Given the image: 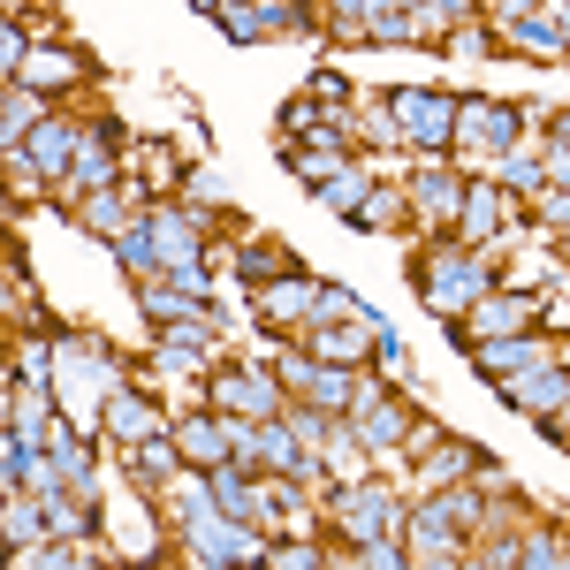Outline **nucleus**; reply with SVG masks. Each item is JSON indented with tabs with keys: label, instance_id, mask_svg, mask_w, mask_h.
Listing matches in <instances>:
<instances>
[{
	"label": "nucleus",
	"instance_id": "19",
	"mask_svg": "<svg viewBox=\"0 0 570 570\" xmlns=\"http://www.w3.org/2000/svg\"><path fill=\"white\" fill-rule=\"evenodd\" d=\"M518 563H570V548H563V540H548V532H540V540H525V548H518Z\"/></svg>",
	"mask_w": 570,
	"mask_h": 570
},
{
	"label": "nucleus",
	"instance_id": "7",
	"mask_svg": "<svg viewBox=\"0 0 570 570\" xmlns=\"http://www.w3.org/2000/svg\"><path fill=\"white\" fill-rule=\"evenodd\" d=\"M411 548H419L426 563H449V556H456V518H449V502L419 510V525H411Z\"/></svg>",
	"mask_w": 570,
	"mask_h": 570
},
{
	"label": "nucleus",
	"instance_id": "13",
	"mask_svg": "<svg viewBox=\"0 0 570 570\" xmlns=\"http://www.w3.org/2000/svg\"><path fill=\"white\" fill-rule=\"evenodd\" d=\"M259 305L274 312V320H297V312H320V282H297V274H289L282 289H266Z\"/></svg>",
	"mask_w": 570,
	"mask_h": 570
},
{
	"label": "nucleus",
	"instance_id": "23",
	"mask_svg": "<svg viewBox=\"0 0 570 570\" xmlns=\"http://www.w3.org/2000/svg\"><path fill=\"white\" fill-rule=\"evenodd\" d=\"M502 183H518V190H532V183H540V168H532V160H502Z\"/></svg>",
	"mask_w": 570,
	"mask_h": 570
},
{
	"label": "nucleus",
	"instance_id": "9",
	"mask_svg": "<svg viewBox=\"0 0 570 570\" xmlns=\"http://www.w3.org/2000/svg\"><path fill=\"white\" fill-rule=\"evenodd\" d=\"M107 426H115L122 441H153V434H160V419H153V403H137L130 389H115V395H107Z\"/></svg>",
	"mask_w": 570,
	"mask_h": 570
},
{
	"label": "nucleus",
	"instance_id": "12",
	"mask_svg": "<svg viewBox=\"0 0 570 570\" xmlns=\"http://www.w3.org/2000/svg\"><path fill=\"white\" fill-rule=\"evenodd\" d=\"M464 115H472V137H487V145H510V137H518V107H494V99H464Z\"/></svg>",
	"mask_w": 570,
	"mask_h": 570
},
{
	"label": "nucleus",
	"instance_id": "10",
	"mask_svg": "<svg viewBox=\"0 0 570 570\" xmlns=\"http://www.w3.org/2000/svg\"><path fill=\"white\" fill-rule=\"evenodd\" d=\"M357 441H365V449H395V441H403V411L365 395V403H357Z\"/></svg>",
	"mask_w": 570,
	"mask_h": 570
},
{
	"label": "nucleus",
	"instance_id": "14",
	"mask_svg": "<svg viewBox=\"0 0 570 570\" xmlns=\"http://www.w3.org/2000/svg\"><path fill=\"white\" fill-rule=\"evenodd\" d=\"M176 449L190 456V464H220V456H228V434H220V426H206V419H190V426L176 434Z\"/></svg>",
	"mask_w": 570,
	"mask_h": 570
},
{
	"label": "nucleus",
	"instance_id": "8",
	"mask_svg": "<svg viewBox=\"0 0 570 570\" xmlns=\"http://www.w3.org/2000/svg\"><path fill=\"white\" fill-rule=\"evenodd\" d=\"M289 381L312 395V411H351V403H357L351 381H343V373H320V365H289Z\"/></svg>",
	"mask_w": 570,
	"mask_h": 570
},
{
	"label": "nucleus",
	"instance_id": "16",
	"mask_svg": "<svg viewBox=\"0 0 570 570\" xmlns=\"http://www.w3.org/2000/svg\"><path fill=\"white\" fill-rule=\"evenodd\" d=\"M31 160H39V168H61V160H77V137L61 130V122H39V130H31Z\"/></svg>",
	"mask_w": 570,
	"mask_h": 570
},
{
	"label": "nucleus",
	"instance_id": "22",
	"mask_svg": "<svg viewBox=\"0 0 570 570\" xmlns=\"http://www.w3.org/2000/svg\"><path fill=\"white\" fill-rule=\"evenodd\" d=\"M39 510H8V540H16V548H23V540H39Z\"/></svg>",
	"mask_w": 570,
	"mask_h": 570
},
{
	"label": "nucleus",
	"instance_id": "3",
	"mask_svg": "<svg viewBox=\"0 0 570 570\" xmlns=\"http://www.w3.org/2000/svg\"><path fill=\"white\" fill-rule=\"evenodd\" d=\"M480 266L472 259H449V266H426V305L434 312H464V297H480Z\"/></svg>",
	"mask_w": 570,
	"mask_h": 570
},
{
	"label": "nucleus",
	"instance_id": "18",
	"mask_svg": "<svg viewBox=\"0 0 570 570\" xmlns=\"http://www.w3.org/2000/svg\"><path fill=\"white\" fill-rule=\"evenodd\" d=\"M419 198H426V214H441V206L456 214V183L449 176H419Z\"/></svg>",
	"mask_w": 570,
	"mask_h": 570
},
{
	"label": "nucleus",
	"instance_id": "1",
	"mask_svg": "<svg viewBox=\"0 0 570 570\" xmlns=\"http://www.w3.org/2000/svg\"><path fill=\"white\" fill-rule=\"evenodd\" d=\"M190 548H198V563H259V556H266V548H259L244 525L228 532V525H214L206 510L190 518Z\"/></svg>",
	"mask_w": 570,
	"mask_h": 570
},
{
	"label": "nucleus",
	"instance_id": "21",
	"mask_svg": "<svg viewBox=\"0 0 570 570\" xmlns=\"http://www.w3.org/2000/svg\"><path fill=\"white\" fill-rule=\"evenodd\" d=\"M282 266H289V259H282V252H274V244H266V252H259V244H252V252H244V274H252V282H266V274H282Z\"/></svg>",
	"mask_w": 570,
	"mask_h": 570
},
{
	"label": "nucleus",
	"instance_id": "6",
	"mask_svg": "<svg viewBox=\"0 0 570 570\" xmlns=\"http://www.w3.org/2000/svg\"><path fill=\"white\" fill-rule=\"evenodd\" d=\"M214 502L236 518V525H259V518H266V494L244 480V472H228V464H214Z\"/></svg>",
	"mask_w": 570,
	"mask_h": 570
},
{
	"label": "nucleus",
	"instance_id": "11",
	"mask_svg": "<svg viewBox=\"0 0 570 570\" xmlns=\"http://www.w3.org/2000/svg\"><path fill=\"white\" fill-rule=\"evenodd\" d=\"M510 403H525V411H548V403H563V373L556 365H532L510 381Z\"/></svg>",
	"mask_w": 570,
	"mask_h": 570
},
{
	"label": "nucleus",
	"instance_id": "20",
	"mask_svg": "<svg viewBox=\"0 0 570 570\" xmlns=\"http://www.w3.org/2000/svg\"><path fill=\"white\" fill-rule=\"evenodd\" d=\"M343 312H357V297L343 282H320V320H343Z\"/></svg>",
	"mask_w": 570,
	"mask_h": 570
},
{
	"label": "nucleus",
	"instance_id": "15",
	"mask_svg": "<svg viewBox=\"0 0 570 570\" xmlns=\"http://www.w3.org/2000/svg\"><path fill=\"white\" fill-rule=\"evenodd\" d=\"M518 327H532V297H494L480 312V335H518Z\"/></svg>",
	"mask_w": 570,
	"mask_h": 570
},
{
	"label": "nucleus",
	"instance_id": "4",
	"mask_svg": "<svg viewBox=\"0 0 570 570\" xmlns=\"http://www.w3.org/2000/svg\"><path fill=\"white\" fill-rule=\"evenodd\" d=\"M343 518H351V532H365V540H389V532L403 525L381 487H351V494H343Z\"/></svg>",
	"mask_w": 570,
	"mask_h": 570
},
{
	"label": "nucleus",
	"instance_id": "2",
	"mask_svg": "<svg viewBox=\"0 0 570 570\" xmlns=\"http://www.w3.org/2000/svg\"><path fill=\"white\" fill-rule=\"evenodd\" d=\"M389 107L403 115V130H411V145H449V115H456V107H449L441 91H395Z\"/></svg>",
	"mask_w": 570,
	"mask_h": 570
},
{
	"label": "nucleus",
	"instance_id": "17",
	"mask_svg": "<svg viewBox=\"0 0 570 570\" xmlns=\"http://www.w3.org/2000/svg\"><path fill=\"white\" fill-rule=\"evenodd\" d=\"M16 77H23V85H69V77H77V61H69V53H31Z\"/></svg>",
	"mask_w": 570,
	"mask_h": 570
},
{
	"label": "nucleus",
	"instance_id": "5",
	"mask_svg": "<svg viewBox=\"0 0 570 570\" xmlns=\"http://www.w3.org/2000/svg\"><path fill=\"white\" fill-rule=\"evenodd\" d=\"M472 357H480L487 381H518V373H532V365H548V351H540V343H494V335H487Z\"/></svg>",
	"mask_w": 570,
	"mask_h": 570
}]
</instances>
